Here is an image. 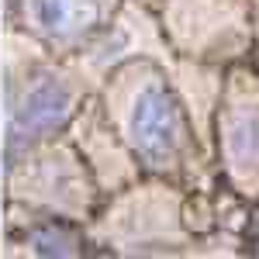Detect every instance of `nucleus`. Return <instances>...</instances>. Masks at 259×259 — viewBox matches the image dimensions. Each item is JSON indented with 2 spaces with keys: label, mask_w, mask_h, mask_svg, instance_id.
I'll use <instances>...</instances> for the list:
<instances>
[{
  "label": "nucleus",
  "mask_w": 259,
  "mask_h": 259,
  "mask_svg": "<svg viewBox=\"0 0 259 259\" xmlns=\"http://www.w3.org/2000/svg\"><path fill=\"white\" fill-rule=\"evenodd\" d=\"M132 139L149 162L162 166L166 159H173L180 142V118L173 97L162 87H145L139 94L132 111Z\"/></svg>",
  "instance_id": "1"
},
{
  "label": "nucleus",
  "mask_w": 259,
  "mask_h": 259,
  "mask_svg": "<svg viewBox=\"0 0 259 259\" xmlns=\"http://www.w3.org/2000/svg\"><path fill=\"white\" fill-rule=\"evenodd\" d=\"M69 114V90L59 80L35 83L18 107V132L21 135H45L59 128Z\"/></svg>",
  "instance_id": "2"
},
{
  "label": "nucleus",
  "mask_w": 259,
  "mask_h": 259,
  "mask_svg": "<svg viewBox=\"0 0 259 259\" xmlns=\"http://www.w3.org/2000/svg\"><path fill=\"white\" fill-rule=\"evenodd\" d=\"M97 0H35V18L49 35H80L97 21Z\"/></svg>",
  "instance_id": "3"
},
{
  "label": "nucleus",
  "mask_w": 259,
  "mask_h": 259,
  "mask_svg": "<svg viewBox=\"0 0 259 259\" xmlns=\"http://www.w3.org/2000/svg\"><path fill=\"white\" fill-rule=\"evenodd\" d=\"M228 145H232V156L239 162H259V118H239L232 135H228Z\"/></svg>",
  "instance_id": "4"
},
{
  "label": "nucleus",
  "mask_w": 259,
  "mask_h": 259,
  "mask_svg": "<svg viewBox=\"0 0 259 259\" xmlns=\"http://www.w3.org/2000/svg\"><path fill=\"white\" fill-rule=\"evenodd\" d=\"M35 252L38 256H66L69 249H66V242L59 239V235H49V232H35Z\"/></svg>",
  "instance_id": "5"
}]
</instances>
